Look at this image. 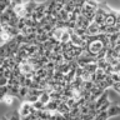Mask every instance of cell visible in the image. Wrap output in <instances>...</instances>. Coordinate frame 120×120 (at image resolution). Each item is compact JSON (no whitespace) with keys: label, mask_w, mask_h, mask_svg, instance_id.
<instances>
[{"label":"cell","mask_w":120,"mask_h":120,"mask_svg":"<svg viewBox=\"0 0 120 120\" xmlns=\"http://www.w3.org/2000/svg\"><path fill=\"white\" fill-rule=\"evenodd\" d=\"M39 118L35 115V114H30L28 116H25V118H22V120H38Z\"/></svg>","instance_id":"cell-13"},{"label":"cell","mask_w":120,"mask_h":120,"mask_svg":"<svg viewBox=\"0 0 120 120\" xmlns=\"http://www.w3.org/2000/svg\"><path fill=\"white\" fill-rule=\"evenodd\" d=\"M0 84H1V86L9 85V79H8L6 76H4V75H1V76H0Z\"/></svg>","instance_id":"cell-11"},{"label":"cell","mask_w":120,"mask_h":120,"mask_svg":"<svg viewBox=\"0 0 120 120\" xmlns=\"http://www.w3.org/2000/svg\"><path fill=\"white\" fill-rule=\"evenodd\" d=\"M56 1H58V3H63V0H56Z\"/></svg>","instance_id":"cell-17"},{"label":"cell","mask_w":120,"mask_h":120,"mask_svg":"<svg viewBox=\"0 0 120 120\" xmlns=\"http://www.w3.org/2000/svg\"><path fill=\"white\" fill-rule=\"evenodd\" d=\"M100 34V25L93 21L88 28V35H99Z\"/></svg>","instance_id":"cell-3"},{"label":"cell","mask_w":120,"mask_h":120,"mask_svg":"<svg viewBox=\"0 0 120 120\" xmlns=\"http://www.w3.org/2000/svg\"><path fill=\"white\" fill-rule=\"evenodd\" d=\"M19 111H20V114H21V116L22 118H25V116H28V115H30V114H36V109L34 108V105H33V103H30V101H24V103L21 104V106H20V109H19Z\"/></svg>","instance_id":"cell-1"},{"label":"cell","mask_w":120,"mask_h":120,"mask_svg":"<svg viewBox=\"0 0 120 120\" xmlns=\"http://www.w3.org/2000/svg\"><path fill=\"white\" fill-rule=\"evenodd\" d=\"M108 101H109V96H108V91L105 90V91L103 93V95L99 96L95 100V108H96V110H99V109L103 106L105 103H108Z\"/></svg>","instance_id":"cell-2"},{"label":"cell","mask_w":120,"mask_h":120,"mask_svg":"<svg viewBox=\"0 0 120 120\" xmlns=\"http://www.w3.org/2000/svg\"><path fill=\"white\" fill-rule=\"evenodd\" d=\"M13 99H14V96H11L10 94H8V95H5V96H1V101H3V103H5L6 105H11V104H13Z\"/></svg>","instance_id":"cell-8"},{"label":"cell","mask_w":120,"mask_h":120,"mask_svg":"<svg viewBox=\"0 0 120 120\" xmlns=\"http://www.w3.org/2000/svg\"><path fill=\"white\" fill-rule=\"evenodd\" d=\"M111 88L114 89V90H115V91L118 93V94H120V81H116V82H114V85H112Z\"/></svg>","instance_id":"cell-12"},{"label":"cell","mask_w":120,"mask_h":120,"mask_svg":"<svg viewBox=\"0 0 120 120\" xmlns=\"http://www.w3.org/2000/svg\"><path fill=\"white\" fill-rule=\"evenodd\" d=\"M99 69V66H98V63L95 61V63H90V64H88V65H85L84 66V70H86V71H89L90 74H94V73H96V70Z\"/></svg>","instance_id":"cell-5"},{"label":"cell","mask_w":120,"mask_h":120,"mask_svg":"<svg viewBox=\"0 0 120 120\" xmlns=\"http://www.w3.org/2000/svg\"><path fill=\"white\" fill-rule=\"evenodd\" d=\"M86 3V0H74V4H75V8H79V9H82Z\"/></svg>","instance_id":"cell-10"},{"label":"cell","mask_w":120,"mask_h":120,"mask_svg":"<svg viewBox=\"0 0 120 120\" xmlns=\"http://www.w3.org/2000/svg\"><path fill=\"white\" fill-rule=\"evenodd\" d=\"M85 6H88V8H90V9H98V8L100 6V4L98 3V1H95V0H86V3H85Z\"/></svg>","instance_id":"cell-7"},{"label":"cell","mask_w":120,"mask_h":120,"mask_svg":"<svg viewBox=\"0 0 120 120\" xmlns=\"http://www.w3.org/2000/svg\"><path fill=\"white\" fill-rule=\"evenodd\" d=\"M108 119H109V116H108L106 111H100L95 116V120H108Z\"/></svg>","instance_id":"cell-9"},{"label":"cell","mask_w":120,"mask_h":120,"mask_svg":"<svg viewBox=\"0 0 120 120\" xmlns=\"http://www.w3.org/2000/svg\"><path fill=\"white\" fill-rule=\"evenodd\" d=\"M51 100V95H50V93H48V91H45L44 90V93L41 94V96H40V101H43V103L46 105L49 101Z\"/></svg>","instance_id":"cell-6"},{"label":"cell","mask_w":120,"mask_h":120,"mask_svg":"<svg viewBox=\"0 0 120 120\" xmlns=\"http://www.w3.org/2000/svg\"><path fill=\"white\" fill-rule=\"evenodd\" d=\"M71 1H74V0H63V4H64V5H66V4H69Z\"/></svg>","instance_id":"cell-14"},{"label":"cell","mask_w":120,"mask_h":120,"mask_svg":"<svg viewBox=\"0 0 120 120\" xmlns=\"http://www.w3.org/2000/svg\"><path fill=\"white\" fill-rule=\"evenodd\" d=\"M106 112H108L109 118L118 116V115H120V106H119V105H116V104H111V106L109 108V110Z\"/></svg>","instance_id":"cell-4"},{"label":"cell","mask_w":120,"mask_h":120,"mask_svg":"<svg viewBox=\"0 0 120 120\" xmlns=\"http://www.w3.org/2000/svg\"><path fill=\"white\" fill-rule=\"evenodd\" d=\"M11 1H14V3H16V4H22L21 0H11Z\"/></svg>","instance_id":"cell-15"},{"label":"cell","mask_w":120,"mask_h":120,"mask_svg":"<svg viewBox=\"0 0 120 120\" xmlns=\"http://www.w3.org/2000/svg\"><path fill=\"white\" fill-rule=\"evenodd\" d=\"M1 120H10L8 116H1Z\"/></svg>","instance_id":"cell-16"}]
</instances>
